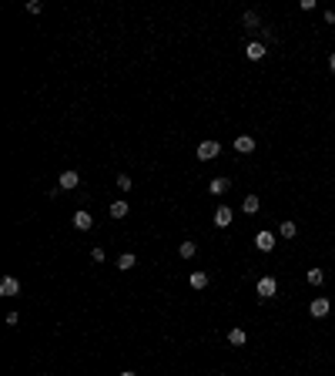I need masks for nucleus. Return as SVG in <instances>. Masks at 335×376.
<instances>
[{
    "instance_id": "21",
    "label": "nucleus",
    "mask_w": 335,
    "mask_h": 376,
    "mask_svg": "<svg viewBox=\"0 0 335 376\" xmlns=\"http://www.w3.org/2000/svg\"><path fill=\"white\" fill-rule=\"evenodd\" d=\"M118 188H121V192H128V188H131V178H128V175H118Z\"/></svg>"
},
{
    "instance_id": "1",
    "label": "nucleus",
    "mask_w": 335,
    "mask_h": 376,
    "mask_svg": "<svg viewBox=\"0 0 335 376\" xmlns=\"http://www.w3.org/2000/svg\"><path fill=\"white\" fill-rule=\"evenodd\" d=\"M255 292H258V299H271V296L278 292V282L271 279V275H261L258 286H255Z\"/></svg>"
},
{
    "instance_id": "7",
    "label": "nucleus",
    "mask_w": 335,
    "mask_h": 376,
    "mask_svg": "<svg viewBox=\"0 0 335 376\" xmlns=\"http://www.w3.org/2000/svg\"><path fill=\"white\" fill-rule=\"evenodd\" d=\"M91 225H94V215H91V212H74V228L87 232Z\"/></svg>"
},
{
    "instance_id": "22",
    "label": "nucleus",
    "mask_w": 335,
    "mask_h": 376,
    "mask_svg": "<svg viewBox=\"0 0 335 376\" xmlns=\"http://www.w3.org/2000/svg\"><path fill=\"white\" fill-rule=\"evenodd\" d=\"M328 67H332V74H335V54H328Z\"/></svg>"
},
{
    "instance_id": "8",
    "label": "nucleus",
    "mask_w": 335,
    "mask_h": 376,
    "mask_svg": "<svg viewBox=\"0 0 335 376\" xmlns=\"http://www.w3.org/2000/svg\"><path fill=\"white\" fill-rule=\"evenodd\" d=\"M228 188H232V181L225 178H211V185H208V192H211V195H225V192H228Z\"/></svg>"
},
{
    "instance_id": "3",
    "label": "nucleus",
    "mask_w": 335,
    "mask_h": 376,
    "mask_svg": "<svg viewBox=\"0 0 335 376\" xmlns=\"http://www.w3.org/2000/svg\"><path fill=\"white\" fill-rule=\"evenodd\" d=\"M232 218H235V212L228 205H218V212H214V225L218 228H228L232 225Z\"/></svg>"
},
{
    "instance_id": "2",
    "label": "nucleus",
    "mask_w": 335,
    "mask_h": 376,
    "mask_svg": "<svg viewBox=\"0 0 335 376\" xmlns=\"http://www.w3.org/2000/svg\"><path fill=\"white\" fill-rule=\"evenodd\" d=\"M218 151H221V145H218V141H201V145H198V158H201V161H211V158H218Z\"/></svg>"
},
{
    "instance_id": "18",
    "label": "nucleus",
    "mask_w": 335,
    "mask_h": 376,
    "mask_svg": "<svg viewBox=\"0 0 335 376\" xmlns=\"http://www.w3.org/2000/svg\"><path fill=\"white\" fill-rule=\"evenodd\" d=\"M208 286V272H191V289H205Z\"/></svg>"
},
{
    "instance_id": "13",
    "label": "nucleus",
    "mask_w": 335,
    "mask_h": 376,
    "mask_svg": "<svg viewBox=\"0 0 335 376\" xmlns=\"http://www.w3.org/2000/svg\"><path fill=\"white\" fill-rule=\"evenodd\" d=\"M305 279H308V286H322V282H325V272H322V269H308Z\"/></svg>"
},
{
    "instance_id": "5",
    "label": "nucleus",
    "mask_w": 335,
    "mask_h": 376,
    "mask_svg": "<svg viewBox=\"0 0 335 376\" xmlns=\"http://www.w3.org/2000/svg\"><path fill=\"white\" fill-rule=\"evenodd\" d=\"M235 151L251 155V151H255V138H251V134H238V138H235Z\"/></svg>"
},
{
    "instance_id": "23",
    "label": "nucleus",
    "mask_w": 335,
    "mask_h": 376,
    "mask_svg": "<svg viewBox=\"0 0 335 376\" xmlns=\"http://www.w3.org/2000/svg\"><path fill=\"white\" fill-rule=\"evenodd\" d=\"M118 376H138V373H131V369H124V373H118Z\"/></svg>"
},
{
    "instance_id": "16",
    "label": "nucleus",
    "mask_w": 335,
    "mask_h": 376,
    "mask_svg": "<svg viewBox=\"0 0 335 376\" xmlns=\"http://www.w3.org/2000/svg\"><path fill=\"white\" fill-rule=\"evenodd\" d=\"M134 262H138V259H134L131 252H124L121 259H118V269H121V272H128V269H134Z\"/></svg>"
},
{
    "instance_id": "19",
    "label": "nucleus",
    "mask_w": 335,
    "mask_h": 376,
    "mask_svg": "<svg viewBox=\"0 0 335 376\" xmlns=\"http://www.w3.org/2000/svg\"><path fill=\"white\" fill-rule=\"evenodd\" d=\"M195 252H198L195 242H181V259H195Z\"/></svg>"
},
{
    "instance_id": "12",
    "label": "nucleus",
    "mask_w": 335,
    "mask_h": 376,
    "mask_svg": "<svg viewBox=\"0 0 335 376\" xmlns=\"http://www.w3.org/2000/svg\"><path fill=\"white\" fill-rule=\"evenodd\" d=\"M278 235H282V239H295V235H298V225H295V222H282V225H278Z\"/></svg>"
},
{
    "instance_id": "15",
    "label": "nucleus",
    "mask_w": 335,
    "mask_h": 376,
    "mask_svg": "<svg viewBox=\"0 0 335 376\" xmlns=\"http://www.w3.org/2000/svg\"><path fill=\"white\" fill-rule=\"evenodd\" d=\"M265 54H268V51H265V44H248V61H261Z\"/></svg>"
},
{
    "instance_id": "17",
    "label": "nucleus",
    "mask_w": 335,
    "mask_h": 376,
    "mask_svg": "<svg viewBox=\"0 0 335 376\" xmlns=\"http://www.w3.org/2000/svg\"><path fill=\"white\" fill-rule=\"evenodd\" d=\"M111 218H128V202H114V205H111Z\"/></svg>"
},
{
    "instance_id": "10",
    "label": "nucleus",
    "mask_w": 335,
    "mask_h": 376,
    "mask_svg": "<svg viewBox=\"0 0 335 376\" xmlns=\"http://www.w3.org/2000/svg\"><path fill=\"white\" fill-rule=\"evenodd\" d=\"M17 292H20V282L17 279H10V275H7V279L0 282V296H17Z\"/></svg>"
},
{
    "instance_id": "6",
    "label": "nucleus",
    "mask_w": 335,
    "mask_h": 376,
    "mask_svg": "<svg viewBox=\"0 0 335 376\" xmlns=\"http://www.w3.org/2000/svg\"><path fill=\"white\" fill-rule=\"evenodd\" d=\"M255 245H258L261 252H271V249H275V235H271V232H258V235H255Z\"/></svg>"
},
{
    "instance_id": "4",
    "label": "nucleus",
    "mask_w": 335,
    "mask_h": 376,
    "mask_svg": "<svg viewBox=\"0 0 335 376\" xmlns=\"http://www.w3.org/2000/svg\"><path fill=\"white\" fill-rule=\"evenodd\" d=\"M308 312H312V319H322V316H328V299H325V296H318V299H312Z\"/></svg>"
},
{
    "instance_id": "9",
    "label": "nucleus",
    "mask_w": 335,
    "mask_h": 376,
    "mask_svg": "<svg viewBox=\"0 0 335 376\" xmlns=\"http://www.w3.org/2000/svg\"><path fill=\"white\" fill-rule=\"evenodd\" d=\"M228 343H232V346H245V343H248V333H245V329H228Z\"/></svg>"
},
{
    "instance_id": "14",
    "label": "nucleus",
    "mask_w": 335,
    "mask_h": 376,
    "mask_svg": "<svg viewBox=\"0 0 335 376\" xmlns=\"http://www.w3.org/2000/svg\"><path fill=\"white\" fill-rule=\"evenodd\" d=\"M242 208H245V212H248V215H255V212H258V208H261L258 195H248V198H245V202H242Z\"/></svg>"
},
{
    "instance_id": "11",
    "label": "nucleus",
    "mask_w": 335,
    "mask_h": 376,
    "mask_svg": "<svg viewBox=\"0 0 335 376\" xmlns=\"http://www.w3.org/2000/svg\"><path fill=\"white\" fill-rule=\"evenodd\" d=\"M81 185V175H77V171H64V175H61V188H77Z\"/></svg>"
},
{
    "instance_id": "20",
    "label": "nucleus",
    "mask_w": 335,
    "mask_h": 376,
    "mask_svg": "<svg viewBox=\"0 0 335 376\" xmlns=\"http://www.w3.org/2000/svg\"><path fill=\"white\" fill-rule=\"evenodd\" d=\"M242 20H245V27H258V14H255V10H248Z\"/></svg>"
}]
</instances>
